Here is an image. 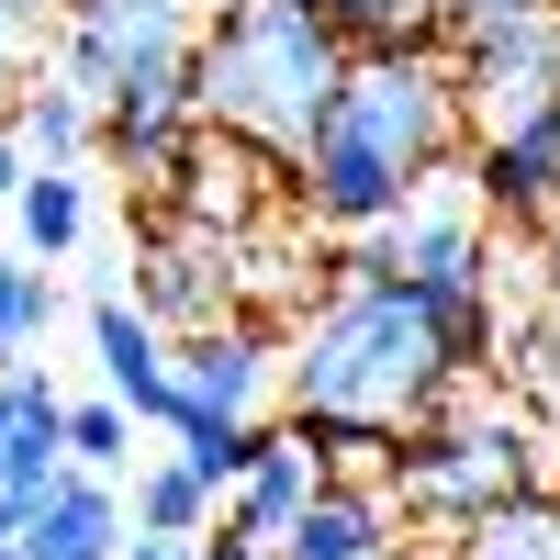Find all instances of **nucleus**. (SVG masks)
<instances>
[{
    "instance_id": "25",
    "label": "nucleus",
    "mask_w": 560,
    "mask_h": 560,
    "mask_svg": "<svg viewBox=\"0 0 560 560\" xmlns=\"http://www.w3.org/2000/svg\"><path fill=\"white\" fill-rule=\"evenodd\" d=\"M538 280H549V314H560V213L538 224Z\"/></svg>"
},
{
    "instance_id": "22",
    "label": "nucleus",
    "mask_w": 560,
    "mask_h": 560,
    "mask_svg": "<svg viewBox=\"0 0 560 560\" xmlns=\"http://www.w3.org/2000/svg\"><path fill=\"white\" fill-rule=\"evenodd\" d=\"M516 12H549V0H448V34H482V23H516Z\"/></svg>"
},
{
    "instance_id": "15",
    "label": "nucleus",
    "mask_w": 560,
    "mask_h": 560,
    "mask_svg": "<svg viewBox=\"0 0 560 560\" xmlns=\"http://www.w3.org/2000/svg\"><path fill=\"white\" fill-rule=\"evenodd\" d=\"M12 135L34 147V168H79L90 147H102V102H90V90L57 68L45 90H12Z\"/></svg>"
},
{
    "instance_id": "11",
    "label": "nucleus",
    "mask_w": 560,
    "mask_h": 560,
    "mask_svg": "<svg viewBox=\"0 0 560 560\" xmlns=\"http://www.w3.org/2000/svg\"><path fill=\"white\" fill-rule=\"evenodd\" d=\"M135 303H147L168 337H202V325L236 314V247H224L213 224H179V236L147 247V269H135Z\"/></svg>"
},
{
    "instance_id": "17",
    "label": "nucleus",
    "mask_w": 560,
    "mask_h": 560,
    "mask_svg": "<svg viewBox=\"0 0 560 560\" xmlns=\"http://www.w3.org/2000/svg\"><path fill=\"white\" fill-rule=\"evenodd\" d=\"M448 560H560V493L538 482V493H504V504H482V516L448 538Z\"/></svg>"
},
{
    "instance_id": "3",
    "label": "nucleus",
    "mask_w": 560,
    "mask_h": 560,
    "mask_svg": "<svg viewBox=\"0 0 560 560\" xmlns=\"http://www.w3.org/2000/svg\"><path fill=\"white\" fill-rule=\"evenodd\" d=\"M348 68H359V34L325 0H213L191 45V124H224L280 168H303Z\"/></svg>"
},
{
    "instance_id": "21",
    "label": "nucleus",
    "mask_w": 560,
    "mask_h": 560,
    "mask_svg": "<svg viewBox=\"0 0 560 560\" xmlns=\"http://www.w3.org/2000/svg\"><path fill=\"white\" fill-rule=\"evenodd\" d=\"M45 325H57V280H45V258H0V359H34Z\"/></svg>"
},
{
    "instance_id": "20",
    "label": "nucleus",
    "mask_w": 560,
    "mask_h": 560,
    "mask_svg": "<svg viewBox=\"0 0 560 560\" xmlns=\"http://www.w3.org/2000/svg\"><path fill=\"white\" fill-rule=\"evenodd\" d=\"M135 427H147V415H135L124 393H90V404H68V459H79V471H135V459H147V448H135Z\"/></svg>"
},
{
    "instance_id": "29",
    "label": "nucleus",
    "mask_w": 560,
    "mask_h": 560,
    "mask_svg": "<svg viewBox=\"0 0 560 560\" xmlns=\"http://www.w3.org/2000/svg\"><path fill=\"white\" fill-rule=\"evenodd\" d=\"M393 560H427V549H393Z\"/></svg>"
},
{
    "instance_id": "4",
    "label": "nucleus",
    "mask_w": 560,
    "mask_h": 560,
    "mask_svg": "<svg viewBox=\"0 0 560 560\" xmlns=\"http://www.w3.org/2000/svg\"><path fill=\"white\" fill-rule=\"evenodd\" d=\"M191 45H202V0H68L57 12V68L102 102V135L191 124Z\"/></svg>"
},
{
    "instance_id": "24",
    "label": "nucleus",
    "mask_w": 560,
    "mask_h": 560,
    "mask_svg": "<svg viewBox=\"0 0 560 560\" xmlns=\"http://www.w3.org/2000/svg\"><path fill=\"white\" fill-rule=\"evenodd\" d=\"M124 560H202V538H158V527H135Z\"/></svg>"
},
{
    "instance_id": "16",
    "label": "nucleus",
    "mask_w": 560,
    "mask_h": 560,
    "mask_svg": "<svg viewBox=\"0 0 560 560\" xmlns=\"http://www.w3.org/2000/svg\"><path fill=\"white\" fill-rule=\"evenodd\" d=\"M135 527H158V538H213V516H224V493L191 471L179 448H158V459H135Z\"/></svg>"
},
{
    "instance_id": "2",
    "label": "nucleus",
    "mask_w": 560,
    "mask_h": 560,
    "mask_svg": "<svg viewBox=\"0 0 560 560\" xmlns=\"http://www.w3.org/2000/svg\"><path fill=\"white\" fill-rule=\"evenodd\" d=\"M448 382H459V348L427 292H404V280H348V292H325L292 348H280V393L292 415H314L337 459H382L393 438H415L427 415H448Z\"/></svg>"
},
{
    "instance_id": "28",
    "label": "nucleus",
    "mask_w": 560,
    "mask_h": 560,
    "mask_svg": "<svg viewBox=\"0 0 560 560\" xmlns=\"http://www.w3.org/2000/svg\"><path fill=\"white\" fill-rule=\"evenodd\" d=\"M0 471H12V438H0Z\"/></svg>"
},
{
    "instance_id": "14",
    "label": "nucleus",
    "mask_w": 560,
    "mask_h": 560,
    "mask_svg": "<svg viewBox=\"0 0 560 560\" xmlns=\"http://www.w3.org/2000/svg\"><path fill=\"white\" fill-rule=\"evenodd\" d=\"M393 527H404V504L382 493V471H370V482L337 471V482L303 504V527L280 538V560H393V549H404Z\"/></svg>"
},
{
    "instance_id": "10",
    "label": "nucleus",
    "mask_w": 560,
    "mask_h": 560,
    "mask_svg": "<svg viewBox=\"0 0 560 560\" xmlns=\"http://www.w3.org/2000/svg\"><path fill=\"white\" fill-rule=\"evenodd\" d=\"M269 382H280V337L258 314H224V325H202V337H179V415H247L258 427Z\"/></svg>"
},
{
    "instance_id": "12",
    "label": "nucleus",
    "mask_w": 560,
    "mask_h": 560,
    "mask_svg": "<svg viewBox=\"0 0 560 560\" xmlns=\"http://www.w3.org/2000/svg\"><path fill=\"white\" fill-rule=\"evenodd\" d=\"M90 348H102V393H124L147 427L179 415V337L135 292H90Z\"/></svg>"
},
{
    "instance_id": "23",
    "label": "nucleus",
    "mask_w": 560,
    "mask_h": 560,
    "mask_svg": "<svg viewBox=\"0 0 560 560\" xmlns=\"http://www.w3.org/2000/svg\"><path fill=\"white\" fill-rule=\"evenodd\" d=\"M23 179H34V147L12 135V113H0V202H23Z\"/></svg>"
},
{
    "instance_id": "9",
    "label": "nucleus",
    "mask_w": 560,
    "mask_h": 560,
    "mask_svg": "<svg viewBox=\"0 0 560 560\" xmlns=\"http://www.w3.org/2000/svg\"><path fill=\"white\" fill-rule=\"evenodd\" d=\"M471 191L493 224H549L560 213V90L516 124H482L471 135Z\"/></svg>"
},
{
    "instance_id": "8",
    "label": "nucleus",
    "mask_w": 560,
    "mask_h": 560,
    "mask_svg": "<svg viewBox=\"0 0 560 560\" xmlns=\"http://www.w3.org/2000/svg\"><path fill=\"white\" fill-rule=\"evenodd\" d=\"M448 68L471 90L482 124H516L560 90V0L549 12H516V23H482V34H448Z\"/></svg>"
},
{
    "instance_id": "26",
    "label": "nucleus",
    "mask_w": 560,
    "mask_h": 560,
    "mask_svg": "<svg viewBox=\"0 0 560 560\" xmlns=\"http://www.w3.org/2000/svg\"><path fill=\"white\" fill-rule=\"evenodd\" d=\"M12 12H34V23H57V12H68V0H12Z\"/></svg>"
},
{
    "instance_id": "18",
    "label": "nucleus",
    "mask_w": 560,
    "mask_h": 560,
    "mask_svg": "<svg viewBox=\"0 0 560 560\" xmlns=\"http://www.w3.org/2000/svg\"><path fill=\"white\" fill-rule=\"evenodd\" d=\"M12 224H23V258H68L90 236V179L79 168H34L23 202H12Z\"/></svg>"
},
{
    "instance_id": "7",
    "label": "nucleus",
    "mask_w": 560,
    "mask_h": 560,
    "mask_svg": "<svg viewBox=\"0 0 560 560\" xmlns=\"http://www.w3.org/2000/svg\"><path fill=\"white\" fill-rule=\"evenodd\" d=\"M337 482V438L314 427V415H292V427H269V448H258V471L224 493V516H213V538H236V549H280L303 527V504Z\"/></svg>"
},
{
    "instance_id": "27",
    "label": "nucleus",
    "mask_w": 560,
    "mask_h": 560,
    "mask_svg": "<svg viewBox=\"0 0 560 560\" xmlns=\"http://www.w3.org/2000/svg\"><path fill=\"white\" fill-rule=\"evenodd\" d=\"M12 538H23V516H12V504H0V549H12Z\"/></svg>"
},
{
    "instance_id": "1",
    "label": "nucleus",
    "mask_w": 560,
    "mask_h": 560,
    "mask_svg": "<svg viewBox=\"0 0 560 560\" xmlns=\"http://www.w3.org/2000/svg\"><path fill=\"white\" fill-rule=\"evenodd\" d=\"M471 90H459L448 45H359L348 90L325 102L314 147L292 168L303 213L325 224V236H370L382 213H404L415 191H427L438 168H471Z\"/></svg>"
},
{
    "instance_id": "5",
    "label": "nucleus",
    "mask_w": 560,
    "mask_h": 560,
    "mask_svg": "<svg viewBox=\"0 0 560 560\" xmlns=\"http://www.w3.org/2000/svg\"><path fill=\"white\" fill-rule=\"evenodd\" d=\"M382 493L404 504L415 527H471L482 504L504 493H538V427L516 404H471V415H427L415 438L382 448Z\"/></svg>"
},
{
    "instance_id": "19",
    "label": "nucleus",
    "mask_w": 560,
    "mask_h": 560,
    "mask_svg": "<svg viewBox=\"0 0 560 560\" xmlns=\"http://www.w3.org/2000/svg\"><path fill=\"white\" fill-rule=\"evenodd\" d=\"M168 438H179V459H191L213 493H236V482L258 471V448H269V427H247V415H179Z\"/></svg>"
},
{
    "instance_id": "13",
    "label": "nucleus",
    "mask_w": 560,
    "mask_h": 560,
    "mask_svg": "<svg viewBox=\"0 0 560 560\" xmlns=\"http://www.w3.org/2000/svg\"><path fill=\"white\" fill-rule=\"evenodd\" d=\"M124 538H135V504H124V482L113 471H79L68 459V482L23 516V560H124Z\"/></svg>"
},
{
    "instance_id": "30",
    "label": "nucleus",
    "mask_w": 560,
    "mask_h": 560,
    "mask_svg": "<svg viewBox=\"0 0 560 560\" xmlns=\"http://www.w3.org/2000/svg\"><path fill=\"white\" fill-rule=\"evenodd\" d=\"M0 560H23V549H0Z\"/></svg>"
},
{
    "instance_id": "6",
    "label": "nucleus",
    "mask_w": 560,
    "mask_h": 560,
    "mask_svg": "<svg viewBox=\"0 0 560 560\" xmlns=\"http://www.w3.org/2000/svg\"><path fill=\"white\" fill-rule=\"evenodd\" d=\"M359 269L404 280V292H427V303H482L493 292V213L471 191V168H438L404 213H382L359 236Z\"/></svg>"
}]
</instances>
